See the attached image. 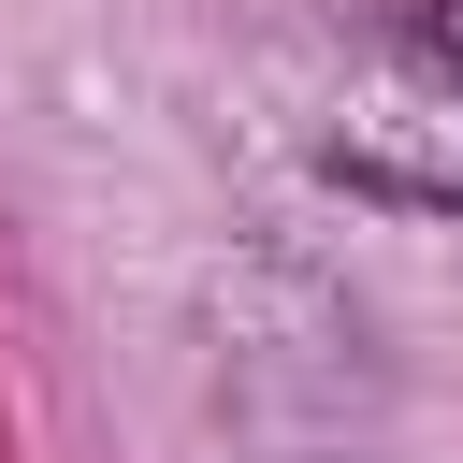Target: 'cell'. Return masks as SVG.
<instances>
[{
  "mask_svg": "<svg viewBox=\"0 0 463 463\" xmlns=\"http://www.w3.org/2000/svg\"><path fill=\"white\" fill-rule=\"evenodd\" d=\"M318 174L362 203H405V217H463V43L376 29V87L333 101Z\"/></svg>",
  "mask_w": 463,
  "mask_h": 463,
  "instance_id": "6da1fadb",
  "label": "cell"
}]
</instances>
